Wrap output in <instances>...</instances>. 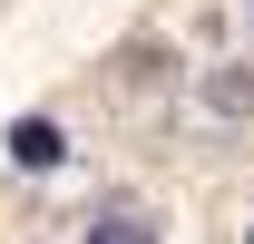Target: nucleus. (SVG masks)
<instances>
[{"label":"nucleus","mask_w":254,"mask_h":244,"mask_svg":"<svg viewBox=\"0 0 254 244\" xmlns=\"http://www.w3.org/2000/svg\"><path fill=\"white\" fill-rule=\"evenodd\" d=\"M10 156H20L30 176H49V166H59V156H68V137H59V127H49V118H20V127H10Z\"/></svg>","instance_id":"obj_1"},{"label":"nucleus","mask_w":254,"mask_h":244,"mask_svg":"<svg viewBox=\"0 0 254 244\" xmlns=\"http://www.w3.org/2000/svg\"><path fill=\"white\" fill-rule=\"evenodd\" d=\"M245 244H254V225H245Z\"/></svg>","instance_id":"obj_3"},{"label":"nucleus","mask_w":254,"mask_h":244,"mask_svg":"<svg viewBox=\"0 0 254 244\" xmlns=\"http://www.w3.org/2000/svg\"><path fill=\"white\" fill-rule=\"evenodd\" d=\"M88 244H157V225L147 215H108V225H88Z\"/></svg>","instance_id":"obj_2"}]
</instances>
